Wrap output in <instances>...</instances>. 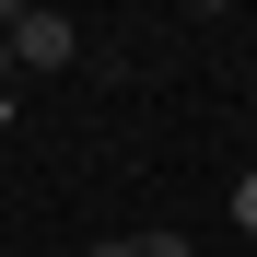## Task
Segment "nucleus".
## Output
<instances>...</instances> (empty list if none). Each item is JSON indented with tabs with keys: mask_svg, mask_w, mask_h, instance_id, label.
Wrapping results in <instances>:
<instances>
[{
	"mask_svg": "<svg viewBox=\"0 0 257 257\" xmlns=\"http://www.w3.org/2000/svg\"><path fill=\"white\" fill-rule=\"evenodd\" d=\"M70 47H82L70 12H12V70H70Z\"/></svg>",
	"mask_w": 257,
	"mask_h": 257,
	"instance_id": "1",
	"label": "nucleus"
},
{
	"mask_svg": "<svg viewBox=\"0 0 257 257\" xmlns=\"http://www.w3.org/2000/svg\"><path fill=\"white\" fill-rule=\"evenodd\" d=\"M128 257H199V245H187L176 222H152V234H128Z\"/></svg>",
	"mask_w": 257,
	"mask_h": 257,
	"instance_id": "2",
	"label": "nucleus"
},
{
	"mask_svg": "<svg viewBox=\"0 0 257 257\" xmlns=\"http://www.w3.org/2000/svg\"><path fill=\"white\" fill-rule=\"evenodd\" d=\"M82 257H128V245H82Z\"/></svg>",
	"mask_w": 257,
	"mask_h": 257,
	"instance_id": "4",
	"label": "nucleus"
},
{
	"mask_svg": "<svg viewBox=\"0 0 257 257\" xmlns=\"http://www.w3.org/2000/svg\"><path fill=\"white\" fill-rule=\"evenodd\" d=\"M234 222L257 234V164H245V176H234Z\"/></svg>",
	"mask_w": 257,
	"mask_h": 257,
	"instance_id": "3",
	"label": "nucleus"
}]
</instances>
